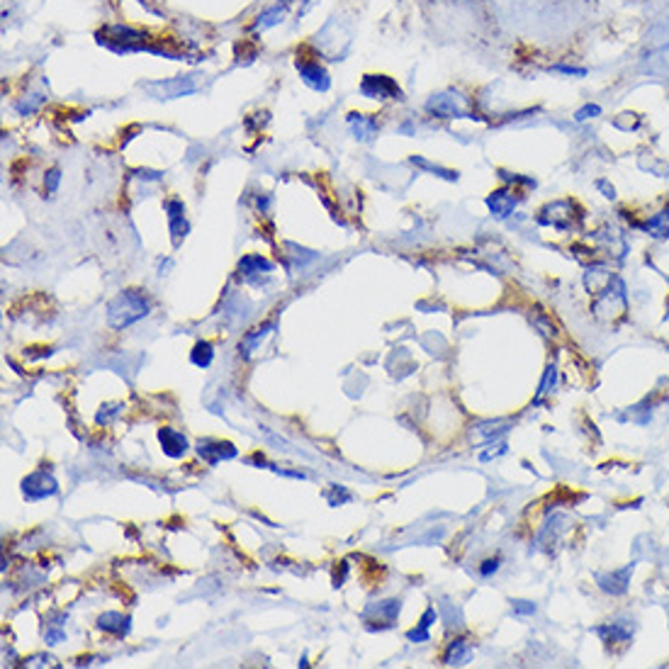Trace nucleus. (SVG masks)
<instances>
[{"label":"nucleus","mask_w":669,"mask_h":669,"mask_svg":"<svg viewBox=\"0 0 669 669\" xmlns=\"http://www.w3.org/2000/svg\"><path fill=\"white\" fill-rule=\"evenodd\" d=\"M584 285H587L589 297H591V312L596 314V319L611 321L623 316L628 300L626 285L618 275L609 273L604 268H589L584 273Z\"/></svg>","instance_id":"1"},{"label":"nucleus","mask_w":669,"mask_h":669,"mask_svg":"<svg viewBox=\"0 0 669 669\" xmlns=\"http://www.w3.org/2000/svg\"><path fill=\"white\" fill-rule=\"evenodd\" d=\"M151 305L141 290H124L107 305V324L113 329H127L149 314Z\"/></svg>","instance_id":"2"},{"label":"nucleus","mask_w":669,"mask_h":669,"mask_svg":"<svg viewBox=\"0 0 669 669\" xmlns=\"http://www.w3.org/2000/svg\"><path fill=\"white\" fill-rule=\"evenodd\" d=\"M426 110L441 119H475V115L467 107V100L455 91H443L436 93L434 97H428Z\"/></svg>","instance_id":"3"},{"label":"nucleus","mask_w":669,"mask_h":669,"mask_svg":"<svg viewBox=\"0 0 669 669\" xmlns=\"http://www.w3.org/2000/svg\"><path fill=\"white\" fill-rule=\"evenodd\" d=\"M574 207L577 204L572 200H557V202L545 204L538 214V224L552 226L557 231H570L574 226V220L579 217V214H574Z\"/></svg>","instance_id":"4"},{"label":"nucleus","mask_w":669,"mask_h":669,"mask_svg":"<svg viewBox=\"0 0 669 669\" xmlns=\"http://www.w3.org/2000/svg\"><path fill=\"white\" fill-rule=\"evenodd\" d=\"M360 95L370 100H401L404 93L397 86V80L382 73H370L360 80Z\"/></svg>","instance_id":"5"},{"label":"nucleus","mask_w":669,"mask_h":669,"mask_svg":"<svg viewBox=\"0 0 669 669\" xmlns=\"http://www.w3.org/2000/svg\"><path fill=\"white\" fill-rule=\"evenodd\" d=\"M22 494H25L27 502H39V499L56 497L59 494V484L51 477V472L37 470L22 480Z\"/></svg>","instance_id":"6"},{"label":"nucleus","mask_w":669,"mask_h":669,"mask_svg":"<svg viewBox=\"0 0 669 669\" xmlns=\"http://www.w3.org/2000/svg\"><path fill=\"white\" fill-rule=\"evenodd\" d=\"M236 453L239 450L229 441H212V438L198 441V455L207 465H220L222 460H231V458H236Z\"/></svg>","instance_id":"7"},{"label":"nucleus","mask_w":669,"mask_h":669,"mask_svg":"<svg viewBox=\"0 0 669 669\" xmlns=\"http://www.w3.org/2000/svg\"><path fill=\"white\" fill-rule=\"evenodd\" d=\"M146 91L151 93L159 100H171V97H183L187 93L198 91V83L193 78H176V80H159V83H151L146 86Z\"/></svg>","instance_id":"8"},{"label":"nucleus","mask_w":669,"mask_h":669,"mask_svg":"<svg viewBox=\"0 0 669 669\" xmlns=\"http://www.w3.org/2000/svg\"><path fill=\"white\" fill-rule=\"evenodd\" d=\"M297 71H300V78L305 80V86H309L312 91L327 93L331 88V78H329L327 69L319 66L316 61L297 59Z\"/></svg>","instance_id":"9"},{"label":"nucleus","mask_w":669,"mask_h":669,"mask_svg":"<svg viewBox=\"0 0 669 669\" xmlns=\"http://www.w3.org/2000/svg\"><path fill=\"white\" fill-rule=\"evenodd\" d=\"M519 200L521 198L514 193V190H508V187H499V190H494L492 195H487L484 204H487L489 212H492L494 217H499V220H506L508 214H511L516 209Z\"/></svg>","instance_id":"10"},{"label":"nucleus","mask_w":669,"mask_h":669,"mask_svg":"<svg viewBox=\"0 0 669 669\" xmlns=\"http://www.w3.org/2000/svg\"><path fill=\"white\" fill-rule=\"evenodd\" d=\"M631 574H633V565H626L623 570H613L609 574H596V582H599L601 591H606L611 596H621L628 591Z\"/></svg>","instance_id":"11"},{"label":"nucleus","mask_w":669,"mask_h":669,"mask_svg":"<svg viewBox=\"0 0 669 669\" xmlns=\"http://www.w3.org/2000/svg\"><path fill=\"white\" fill-rule=\"evenodd\" d=\"M594 633L609 645V648H613V645H628V642L633 640V626L628 621L604 623V626H596Z\"/></svg>","instance_id":"12"},{"label":"nucleus","mask_w":669,"mask_h":669,"mask_svg":"<svg viewBox=\"0 0 669 669\" xmlns=\"http://www.w3.org/2000/svg\"><path fill=\"white\" fill-rule=\"evenodd\" d=\"M472 655H475L472 642L465 640V637H455V640L448 642V648H445L443 664H445V667H462V664L470 662Z\"/></svg>","instance_id":"13"},{"label":"nucleus","mask_w":669,"mask_h":669,"mask_svg":"<svg viewBox=\"0 0 669 669\" xmlns=\"http://www.w3.org/2000/svg\"><path fill=\"white\" fill-rule=\"evenodd\" d=\"M159 441H161V448H163V453H166L168 458H183V455L187 453V448H190L185 436L171 426L159 428Z\"/></svg>","instance_id":"14"},{"label":"nucleus","mask_w":669,"mask_h":669,"mask_svg":"<svg viewBox=\"0 0 669 669\" xmlns=\"http://www.w3.org/2000/svg\"><path fill=\"white\" fill-rule=\"evenodd\" d=\"M348 124H351V132H353V137H355V139H360V141L373 139L375 134H377V119L368 117V115L351 113V115H348Z\"/></svg>","instance_id":"15"},{"label":"nucleus","mask_w":669,"mask_h":669,"mask_svg":"<svg viewBox=\"0 0 669 669\" xmlns=\"http://www.w3.org/2000/svg\"><path fill=\"white\" fill-rule=\"evenodd\" d=\"M129 615L115 613V611H107L97 618V628L105 633H115V635H127L129 633Z\"/></svg>","instance_id":"16"},{"label":"nucleus","mask_w":669,"mask_h":669,"mask_svg":"<svg viewBox=\"0 0 669 669\" xmlns=\"http://www.w3.org/2000/svg\"><path fill=\"white\" fill-rule=\"evenodd\" d=\"M436 621H438V611H436L434 606H428V609L423 611L419 626L412 628V631L407 633L409 642H428V640H431V633H428V628L434 626Z\"/></svg>","instance_id":"17"},{"label":"nucleus","mask_w":669,"mask_h":669,"mask_svg":"<svg viewBox=\"0 0 669 669\" xmlns=\"http://www.w3.org/2000/svg\"><path fill=\"white\" fill-rule=\"evenodd\" d=\"M239 270L251 280L253 275H258V273H270V270H273V263L268 261V258H263L261 253H248V256H244L239 261Z\"/></svg>","instance_id":"18"},{"label":"nucleus","mask_w":669,"mask_h":669,"mask_svg":"<svg viewBox=\"0 0 669 669\" xmlns=\"http://www.w3.org/2000/svg\"><path fill=\"white\" fill-rule=\"evenodd\" d=\"M642 231H648L655 239H669V204L662 209V212L653 214L645 224H640Z\"/></svg>","instance_id":"19"},{"label":"nucleus","mask_w":669,"mask_h":669,"mask_svg":"<svg viewBox=\"0 0 669 669\" xmlns=\"http://www.w3.org/2000/svg\"><path fill=\"white\" fill-rule=\"evenodd\" d=\"M273 324H263V327L253 329V331H248L246 336H244V343H241V351H244V358H248V355L253 353V348L258 346V343L263 341V338L268 336V333L273 331Z\"/></svg>","instance_id":"20"},{"label":"nucleus","mask_w":669,"mask_h":669,"mask_svg":"<svg viewBox=\"0 0 669 669\" xmlns=\"http://www.w3.org/2000/svg\"><path fill=\"white\" fill-rule=\"evenodd\" d=\"M190 360H193V365H198V368H209L214 360V351H212V343L209 341H198L193 348V353H190Z\"/></svg>","instance_id":"21"},{"label":"nucleus","mask_w":669,"mask_h":669,"mask_svg":"<svg viewBox=\"0 0 669 669\" xmlns=\"http://www.w3.org/2000/svg\"><path fill=\"white\" fill-rule=\"evenodd\" d=\"M283 17H285V8L275 5V8H270V10L261 12V15H258V20L253 22V27H256V30H268V27L280 25V22H283Z\"/></svg>","instance_id":"22"},{"label":"nucleus","mask_w":669,"mask_h":669,"mask_svg":"<svg viewBox=\"0 0 669 669\" xmlns=\"http://www.w3.org/2000/svg\"><path fill=\"white\" fill-rule=\"evenodd\" d=\"M555 385H557V368H555V365H548L545 375H543V380H541V387H538V397H535V404H538V401H541L545 395H550V392L555 390Z\"/></svg>","instance_id":"23"},{"label":"nucleus","mask_w":669,"mask_h":669,"mask_svg":"<svg viewBox=\"0 0 669 669\" xmlns=\"http://www.w3.org/2000/svg\"><path fill=\"white\" fill-rule=\"evenodd\" d=\"M412 163H416V166L426 168V171L436 173V176H441V178H445V180H458V173H455V171H448V168L434 166V163H428V161H423L421 156H412Z\"/></svg>","instance_id":"24"},{"label":"nucleus","mask_w":669,"mask_h":669,"mask_svg":"<svg viewBox=\"0 0 669 669\" xmlns=\"http://www.w3.org/2000/svg\"><path fill=\"white\" fill-rule=\"evenodd\" d=\"M401 611V601L399 599H390V601H382L380 606H377V615H385V621L392 623L399 615Z\"/></svg>","instance_id":"25"},{"label":"nucleus","mask_w":669,"mask_h":669,"mask_svg":"<svg viewBox=\"0 0 669 669\" xmlns=\"http://www.w3.org/2000/svg\"><path fill=\"white\" fill-rule=\"evenodd\" d=\"M42 102H44L42 95H30V97H25V100L17 102L15 107H17V113H20L22 117H25V115H32L34 110H37V107L42 105Z\"/></svg>","instance_id":"26"},{"label":"nucleus","mask_w":669,"mask_h":669,"mask_svg":"<svg viewBox=\"0 0 669 669\" xmlns=\"http://www.w3.org/2000/svg\"><path fill=\"white\" fill-rule=\"evenodd\" d=\"M168 226H171L173 244H176V246L180 244L183 236L187 234V229H190V226H187V222H185V217H178V220H168Z\"/></svg>","instance_id":"27"},{"label":"nucleus","mask_w":669,"mask_h":669,"mask_svg":"<svg viewBox=\"0 0 669 669\" xmlns=\"http://www.w3.org/2000/svg\"><path fill=\"white\" fill-rule=\"evenodd\" d=\"M599 115H601V107L587 102V105H582L577 113H574V119H577V122H587V119H594V117H599Z\"/></svg>","instance_id":"28"},{"label":"nucleus","mask_w":669,"mask_h":669,"mask_svg":"<svg viewBox=\"0 0 669 669\" xmlns=\"http://www.w3.org/2000/svg\"><path fill=\"white\" fill-rule=\"evenodd\" d=\"M119 412H122V404H110V407H102V412H97L95 421L100 423V426H102V423H110Z\"/></svg>","instance_id":"29"},{"label":"nucleus","mask_w":669,"mask_h":669,"mask_svg":"<svg viewBox=\"0 0 669 669\" xmlns=\"http://www.w3.org/2000/svg\"><path fill=\"white\" fill-rule=\"evenodd\" d=\"M511 609H514L516 615H533L535 613V604H533V601H524V599L511 601Z\"/></svg>","instance_id":"30"},{"label":"nucleus","mask_w":669,"mask_h":669,"mask_svg":"<svg viewBox=\"0 0 669 669\" xmlns=\"http://www.w3.org/2000/svg\"><path fill=\"white\" fill-rule=\"evenodd\" d=\"M166 212L168 220H178V217H185V204L180 200H168L166 202Z\"/></svg>","instance_id":"31"},{"label":"nucleus","mask_w":669,"mask_h":669,"mask_svg":"<svg viewBox=\"0 0 669 669\" xmlns=\"http://www.w3.org/2000/svg\"><path fill=\"white\" fill-rule=\"evenodd\" d=\"M59 183H61V171L59 168H51V171L47 173V178H44V185H47L49 193H56V190H59Z\"/></svg>","instance_id":"32"},{"label":"nucleus","mask_w":669,"mask_h":669,"mask_svg":"<svg viewBox=\"0 0 669 669\" xmlns=\"http://www.w3.org/2000/svg\"><path fill=\"white\" fill-rule=\"evenodd\" d=\"M499 565H502V557H489V560L482 562L480 574H482V577H492V574L499 570Z\"/></svg>","instance_id":"33"},{"label":"nucleus","mask_w":669,"mask_h":669,"mask_svg":"<svg viewBox=\"0 0 669 669\" xmlns=\"http://www.w3.org/2000/svg\"><path fill=\"white\" fill-rule=\"evenodd\" d=\"M552 71H557V73H565V75H579V78H584V75H587V69H574V66H562V64H555V66H552Z\"/></svg>","instance_id":"34"},{"label":"nucleus","mask_w":669,"mask_h":669,"mask_svg":"<svg viewBox=\"0 0 669 669\" xmlns=\"http://www.w3.org/2000/svg\"><path fill=\"white\" fill-rule=\"evenodd\" d=\"M54 659L49 657V655H37V657H30L27 659V667H44V664H51Z\"/></svg>","instance_id":"35"},{"label":"nucleus","mask_w":669,"mask_h":669,"mask_svg":"<svg viewBox=\"0 0 669 669\" xmlns=\"http://www.w3.org/2000/svg\"><path fill=\"white\" fill-rule=\"evenodd\" d=\"M66 640L64 631H47V645H56V642Z\"/></svg>","instance_id":"36"},{"label":"nucleus","mask_w":669,"mask_h":669,"mask_svg":"<svg viewBox=\"0 0 669 669\" xmlns=\"http://www.w3.org/2000/svg\"><path fill=\"white\" fill-rule=\"evenodd\" d=\"M596 187H599V190H604V198H609V200H613V198H615L613 185H609V183H606V180H599V183H596Z\"/></svg>","instance_id":"37"}]
</instances>
